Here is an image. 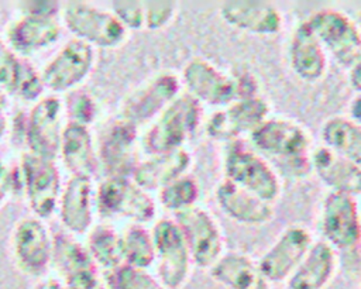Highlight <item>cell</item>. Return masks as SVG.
<instances>
[{
	"mask_svg": "<svg viewBox=\"0 0 361 289\" xmlns=\"http://www.w3.org/2000/svg\"><path fill=\"white\" fill-rule=\"evenodd\" d=\"M8 130V121L3 113V110H0V140L4 138V135L7 134Z\"/></svg>",
	"mask_w": 361,
	"mask_h": 289,
	"instance_id": "f6af8a7d",
	"label": "cell"
},
{
	"mask_svg": "<svg viewBox=\"0 0 361 289\" xmlns=\"http://www.w3.org/2000/svg\"><path fill=\"white\" fill-rule=\"evenodd\" d=\"M313 244L310 231L299 224L286 227L257 261L269 283L286 282Z\"/></svg>",
	"mask_w": 361,
	"mask_h": 289,
	"instance_id": "e0dca14e",
	"label": "cell"
},
{
	"mask_svg": "<svg viewBox=\"0 0 361 289\" xmlns=\"http://www.w3.org/2000/svg\"><path fill=\"white\" fill-rule=\"evenodd\" d=\"M44 90L45 87L41 79V72H38L27 59H21L14 94H18L27 102L35 103L42 97Z\"/></svg>",
	"mask_w": 361,
	"mask_h": 289,
	"instance_id": "e575fe53",
	"label": "cell"
},
{
	"mask_svg": "<svg viewBox=\"0 0 361 289\" xmlns=\"http://www.w3.org/2000/svg\"><path fill=\"white\" fill-rule=\"evenodd\" d=\"M58 155L71 176L92 178L99 169L97 151L92 133L86 125L71 121L63 125Z\"/></svg>",
	"mask_w": 361,
	"mask_h": 289,
	"instance_id": "4316f807",
	"label": "cell"
},
{
	"mask_svg": "<svg viewBox=\"0 0 361 289\" xmlns=\"http://www.w3.org/2000/svg\"><path fill=\"white\" fill-rule=\"evenodd\" d=\"M219 13L231 28L254 35H275L283 28V16L271 1L228 0L220 4Z\"/></svg>",
	"mask_w": 361,
	"mask_h": 289,
	"instance_id": "d6986e66",
	"label": "cell"
},
{
	"mask_svg": "<svg viewBox=\"0 0 361 289\" xmlns=\"http://www.w3.org/2000/svg\"><path fill=\"white\" fill-rule=\"evenodd\" d=\"M180 78L161 72L131 92L123 102L120 118L138 127L157 118L182 92Z\"/></svg>",
	"mask_w": 361,
	"mask_h": 289,
	"instance_id": "7c38bea8",
	"label": "cell"
},
{
	"mask_svg": "<svg viewBox=\"0 0 361 289\" xmlns=\"http://www.w3.org/2000/svg\"><path fill=\"white\" fill-rule=\"evenodd\" d=\"M310 171L333 193L361 195V168L324 145L312 149Z\"/></svg>",
	"mask_w": 361,
	"mask_h": 289,
	"instance_id": "7402d4cb",
	"label": "cell"
},
{
	"mask_svg": "<svg viewBox=\"0 0 361 289\" xmlns=\"http://www.w3.org/2000/svg\"><path fill=\"white\" fill-rule=\"evenodd\" d=\"M124 264L148 269L155 262V247L152 234L144 224H131L121 234Z\"/></svg>",
	"mask_w": 361,
	"mask_h": 289,
	"instance_id": "4dcf8cb0",
	"label": "cell"
},
{
	"mask_svg": "<svg viewBox=\"0 0 361 289\" xmlns=\"http://www.w3.org/2000/svg\"><path fill=\"white\" fill-rule=\"evenodd\" d=\"M250 138L255 151L283 162L292 172L310 171L312 137L298 121L268 117L250 134Z\"/></svg>",
	"mask_w": 361,
	"mask_h": 289,
	"instance_id": "6da1fadb",
	"label": "cell"
},
{
	"mask_svg": "<svg viewBox=\"0 0 361 289\" xmlns=\"http://www.w3.org/2000/svg\"><path fill=\"white\" fill-rule=\"evenodd\" d=\"M173 220L182 231L193 265L209 271L226 252L223 231L217 220L197 204L176 213Z\"/></svg>",
	"mask_w": 361,
	"mask_h": 289,
	"instance_id": "ba28073f",
	"label": "cell"
},
{
	"mask_svg": "<svg viewBox=\"0 0 361 289\" xmlns=\"http://www.w3.org/2000/svg\"><path fill=\"white\" fill-rule=\"evenodd\" d=\"M111 13L127 30H142L145 25L144 1H113Z\"/></svg>",
	"mask_w": 361,
	"mask_h": 289,
	"instance_id": "f35d334b",
	"label": "cell"
},
{
	"mask_svg": "<svg viewBox=\"0 0 361 289\" xmlns=\"http://www.w3.org/2000/svg\"><path fill=\"white\" fill-rule=\"evenodd\" d=\"M327 54L306 20L299 23L289 41L288 61L296 78L306 83H316L326 75Z\"/></svg>",
	"mask_w": 361,
	"mask_h": 289,
	"instance_id": "603a6c76",
	"label": "cell"
},
{
	"mask_svg": "<svg viewBox=\"0 0 361 289\" xmlns=\"http://www.w3.org/2000/svg\"><path fill=\"white\" fill-rule=\"evenodd\" d=\"M94 193L92 178L86 176H71L62 187L56 209L61 224L71 234L80 235L90 230L96 206Z\"/></svg>",
	"mask_w": 361,
	"mask_h": 289,
	"instance_id": "ffe728a7",
	"label": "cell"
},
{
	"mask_svg": "<svg viewBox=\"0 0 361 289\" xmlns=\"http://www.w3.org/2000/svg\"><path fill=\"white\" fill-rule=\"evenodd\" d=\"M358 250H360V254H361V245H360V247H358Z\"/></svg>",
	"mask_w": 361,
	"mask_h": 289,
	"instance_id": "7dc6e473",
	"label": "cell"
},
{
	"mask_svg": "<svg viewBox=\"0 0 361 289\" xmlns=\"http://www.w3.org/2000/svg\"><path fill=\"white\" fill-rule=\"evenodd\" d=\"M71 289H109L102 281L90 255L79 257L61 268Z\"/></svg>",
	"mask_w": 361,
	"mask_h": 289,
	"instance_id": "d6a6232c",
	"label": "cell"
},
{
	"mask_svg": "<svg viewBox=\"0 0 361 289\" xmlns=\"http://www.w3.org/2000/svg\"><path fill=\"white\" fill-rule=\"evenodd\" d=\"M8 100H7V93L0 87V110L4 111V109L7 107Z\"/></svg>",
	"mask_w": 361,
	"mask_h": 289,
	"instance_id": "bcb514c9",
	"label": "cell"
},
{
	"mask_svg": "<svg viewBox=\"0 0 361 289\" xmlns=\"http://www.w3.org/2000/svg\"><path fill=\"white\" fill-rule=\"evenodd\" d=\"M323 241L336 251H354L361 245V211L354 196L330 192L320 213Z\"/></svg>",
	"mask_w": 361,
	"mask_h": 289,
	"instance_id": "30bf717a",
	"label": "cell"
},
{
	"mask_svg": "<svg viewBox=\"0 0 361 289\" xmlns=\"http://www.w3.org/2000/svg\"><path fill=\"white\" fill-rule=\"evenodd\" d=\"M180 83L186 93L200 104L220 109L237 99L233 75L219 69L203 58H193L183 66Z\"/></svg>",
	"mask_w": 361,
	"mask_h": 289,
	"instance_id": "9a60e30c",
	"label": "cell"
},
{
	"mask_svg": "<svg viewBox=\"0 0 361 289\" xmlns=\"http://www.w3.org/2000/svg\"><path fill=\"white\" fill-rule=\"evenodd\" d=\"M59 35L56 17L23 14L8 25L6 42L16 54H34L55 44Z\"/></svg>",
	"mask_w": 361,
	"mask_h": 289,
	"instance_id": "d4e9b609",
	"label": "cell"
},
{
	"mask_svg": "<svg viewBox=\"0 0 361 289\" xmlns=\"http://www.w3.org/2000/svg\"><path fill=\"white\" fill-rule=\"evenodd\" d=\"M269 103L259 94L235 99L216 110L206 123V133L212 140L234 142L244 134H251L269 117Z\"/></svg>",
	"mask_w": 361,
	"mask_h": 289,
	"instance_id": "4fadbf2b",
	"label": "cell"
},
{
	"mask_svg": "<svg viewBox=\"0 0 361 289\" xmlns=\"http://www.w3.org/2000/svg\"><path fill=\"white\" fill-rule=\"evenodd\" d=\"M178 8V1H144V28L158 31L168 27L175 20Z\"/></svg>",
	"mask_w": 361,
	"mask_h": 289,
	"instance_id": "d590c367",
	"label": "cell"
},
{
	"mask_svg": "<svg viewBox=\"0 0 361 289\" xmlns=\"http://www.w3.org/2000/svg\"><path fill=\"white\" fill-rule=\"evenodd\" d=\"M94 200L103 216L123 217L133 224H145L157 213L152 196L126 176H106L96 187Z\"/></svg>",
	"mask_w": 361,
	"mask_h": 289,
	"instance_id": "8992f818",
	"label": "cell"
},
{
	"mask_svg": "<svg viewBox=\"0 0 361 289\" xmlns=\"http://www.w3.org/2000/svg\"><path fill=\"white\" fill-rule=\"evenodd\" d=\"M96 62V51L92 45L72 38L42 68L44 87L54 93L76 89L92 72Z\"/></svg>",
	"mask_w": 361,
	"mask_h": 289,
	"instance_id": "8fae6325",
	"label": "cell"
},
{
	"mask_svg": "<svg viewBox=\"0 0 361 289\" xmlns=\"http://www.w3.org/2000/svg\"><path fill=\"white\" fill-rule=\"evenodd\" d=\"M111 273L113 289H166L157 276L147 269L123 264Z\"/></svg>",
	"mask_w": 361,
	"mask_h": 289,
	"instance_id": "836d02e7",
	"label": "cell"
},
{
	"mask_svg": "<svg viewBox=\"0 0 361 289\" xmlns=\"http://www.w3.org/2000/svg\"><path fill=\"white\" fill-rule=\"evenodd\" d=\"M61 7L62 6L58 1H21L20 4L23 14L47 17H55V14L61 11Z\"/></svg>",
	"mask_w": 361,
	"mask_h": 289,
	"instance_id": "60d3db41",
	"label": "cell"
},
{
	"mask_svg": "<svg viewBox=\"0 0 361 289\" xmlns=\"http://www.w3.org/2000/svg\"><path fill=\"white\" fill-rule=\"evenodd\" d=\"M306 23L327 56L340 66L350 69L361 58V30L348 14L336 8H320Z\"/></svg>",
	"mask_w": 361,
	"mask_h": 289,
	"instance_id": "5b68a950",
	"label": "cell"
},
{
	"mask_svg": "<svg viewBox=\"0 0 361 289\" xmlns=\"http://www.w3.org/2000/svg\"><path fill=\"white\" fill-rule=\"evenodd\" d=\"M348 117L361 124V93L355 94L348 104Z\"/></svg>",
	"mask_w": 361,
	"mask_h": 289,
	"instance_id": "ee69618b",
	"label": "cell"
},
{
	"mask_svg": "<svg viewBox=\"0 0 361 289\" xmlns=\"http://www.w3.org/2000/svg\"><path fill=\"white\" fill-rule=\"evenodd\" d=\"M214 200L219 209L231 220L245 226H261L274 219V204L221 179L214 189Z\"/></svg>",
	"mask_w": 361,
	"mask_h": 289,
	"instance_id": "44dd1931",
	"label": "cell"
},
{
	"mask_svg": "<svg viewBox=\"0 0 361 289\" xmlns=\"http://www.w3.org/2000/svg\"><path fill=\"white\" fill-rule=\"evenodd\" d=\"M348 85L357 94L361 93V58L348 69Z\"/></svg>",
	"mask_w": 361,
	"mask_h": 289,
	"instance_id": "b9f144b4",
	"label": "cell"
},
{
	"mask_svg": "<svg viewBox=\"0 0 361 289\" xmlns=\"http://www.w3.org/2000/svg\"><path fill=\"white\" fill-rule=\"evenodd\" d=\"M360 289H361V286H360Z\"/></svg>",
	"mask_w": 361,
	"mask_h": 289,
	"instance_id": "c3c4849f",
	"label": "cell"
},
{
	"mask_svg": "<svg viewBox=\"0 0 361 289\" xmlns=\"http://www.w3.org/2000/svg\"><path fill=\"white\" fill-rule=\"evenodd\" d=\"M63 103L56 94L42 96L25 117L24 142L28 152L55 161L62 135Z\"/></svg>",
	"mask_w": 361,
	"mask_h": 289,
	"instance_id": "5bb4252c",
	"label": "cell"
},
{
	"mask_svg": "<svg viewBox=\"0 0 361 289\" xmlns=\"http://www.w3.org/2000/svg\"><path fill=\"white\" fill-rule=\"evenodd\" d=\"M320 137L323 145L347 158L361 168V124L348 116H333L327 118Z\"/></svg>",
	"mask_w": 361,
	"mask_h": 289,
	"instance_id": "f1b7e54d",
	"label": "cell"
},
{
	"mask_svg": "<svg viewBox=\"0 0 361 289\" xmlns=\"http://www.w3.org/2000/svg\"><path fill=\"white\" fill-rule=\"evenodd\" d=\"M157 278L166 289H182L193 266L186 241L173 219H159L152 230Z\"/></svg>",
	"mask_w": 361,
	"mask_h": 289,
	"instance_id": "52a82bcc",
	"label": "cell"
},
{
	"mask_svg": "<svg viewBox=\"0 0 361 289\" xmlns=\"http://www.w3.org/2000/svg\"><path fill=\"white\" fill-rule=\"evenodd\" d=\"M203 118L202 104L190 94L180 93L152 120L144 134L142 147L149 155L185 148Z\"/></svg>",
	"mask_w": 361,
	"mask_h": 289,
	"instance_id": "7a4b0ae2",
	"label": "cell"
},
{
	"mask_svg": "<svg viewBox=\"0 0 361 289\" xmlns=\"http://www.w3.org/2000/svg\"><path fill=\"white\" fill-rule=\"evenodd\" d=\"M337 266V251L323 240L313 241L298 268L286 279V289H326Z\"/></svg>",
	"mask_w": 361,
	"mask_h": 289,
	"instance_id": "cb8c5ba5",
	"label": "cell"
},
{
	"mask_svg": "<svg viewBox=\"0 0 361 289\" xmlns=\"http://www.w3.org/2000/svg\"><path fill=\"white\" fill-rule=\"evenodd\" d=\"M192 166V155L186 148L149 155L140 161L131 179L144 190H159L176 178L188 173Z\"/></svg>",
	"mask_w": 361,
	"mask_h": 289,
	"instance_id": "484cf974",
	"label": "cell"
},
{
	"mask_svg": "<svg viewBox=\"0 0 361 289\" xmlns=\"http://www.w3.org/2000/svg\"><path fill=\"white\" fill-rule=\"evenodd\" d=\"M11 242L18 268L28 275L44 272L54 259L55 240L42 219H21L14 227Z\"/></svg>",
	"mask_w": 361,
	"mask_h": 289,
	"instance_id": "2e32d148",
	"label": "cell"
},
{
	"mask_svg": "<svg viewBox=\"0 0 361 289\" xmlns=\"http://www.w3.org/2000/svg\"><path fill=\"white\" fill-rule=\"evenodd\" d=\"M224 179L274 203L281 195V179L275 168L254 148L241 141L230 142L223 161Z\"/></svg>",
	"mask_w": 361,
	"mask_h": 289,
	"instance_id": "3957f363",
	"label": "cell"
},
{
	"mask_svg": "<svg viewBox=\"0 0 361 289\" xmlns=\"http://www.w3.org/2000/svg\"><path fill=\"white\" fill-rule=\"evenodd\" d=\"M66 113L71 117V123L89 127V124L96 118L97 104L94 99L86 92H75L68 100Z\"/></svg>",
	"mask_w": 361,
	"mask_h": 289,
	"instance_id": "74e56055",
	"label": "cell"
},
{
	"mask_svg": "<svg viewBox=\"0 0 361 289\" xmlns=\"http://www.w3.org/2000/svg\"><path fill=\"white\" fill-rule=\"evenodd\" d=\"M34 289H71L65 281H59V279H55V278H47V279H42L39 281Z\"/></svg>",
	"mask_w": 361,
	"mask_h": 289,
	"instance_id": "7bdbcfd3",
	"label": "cell"
},
{
	"mask_svg": "<svg viewBox=\"0 0 361 289\" xmlns=\"http://www.w3.org/2000/svg\"><path fill=\"white\" fill-rule=\"evenodd\" d=\"M87 252L96 266L113 272L124 264L123 237L110 226H96L87 237Z\"/></svg>",
	"mask_w": 361,
	"mask_h": 289,
	"instance_id": "f546056e",
	"label": "cell"
},
{
	"mask_svg": "<svg viewBox=\"0 0 361 289\" xmlns=\"http://www.w3.org/2000/svg\"><path fill=\"white\" fill-rule=\"evenodd\" d=\"M21 187L35 217L48 219L58 207L61 175L52 159L24 152L20 161Z\"/></svg>",
	"mask_w": 361,
	"mask_h": 289,
	"instance_id": "9c48e42d",
	"label": "cell"
},
{
	"mask_svg": "<svg viewBox=\"0 0 361 289\" xmlns=\"http://www.w3.org/2000/svg\"><path fill=\"white\" fill-rule=\"evenodd\" d=\"M200 196V185L189 172L176 178L158 190V203L168 211L176 214L196 206Z\"/></svg>",
	"mask_w": 361,
	"mask_h": 289,
	"instance_id": "1f68e13d",
	"label": "cell"
},
{
	"mask_svg": "<svg viewBox=\"0 0 361 289\" xmlns=\"http://www.w3.org/2000/svg\"><path fill=\"white\" fill-rule=\"evenodd\" d=\"M97 158L106 176L131 178L140 162L137 158V127L120 117L109 124L100 137Z\"/></svg>",
	"mask_w": 361,
	"mask_h": 289,
	"instance_id": "ac0fdd59",
	"label": "cell"
},
{
	"mask_svg": "<svg viewBox=\"0 0 361 289\" xmlns=\"http://www.w3.org/2000/svg\"><path fill=\"white\" fill-rule=\"evenodd\" d=\"M209 275L226 289H271L258 262L243 252H224Z\"/></svg>",
	"mask_w": 361,
	"mask_h": 289,
	"instance_id": "83f0119b",
	"label": "cell"
},
{
	"mask_svg": "<svg viewBox=\"0 0 361 289\" xmlns=\"http://www.w3.org/2000/svg\"><path fill=\"white\" fill-rule=\"evenodd\" d=\"M21 58L10 48L6 39L0 38V87L7 94H14Z\"/></svg>",
	"mask_w": 361,
	"mask_h": 289,
	"instance_id": "8d00e7d4",
	"label": "cell"
},
{
	"mask_svg": "<svg viewBox=\"0 0 361 289\" xmlns=\"http://www.w3.org/2000/svg\"><path fill=\"white\" fill-rule=\"evenodd\" d=\"M61 13L65 27L75 35V38L93 48H116L127 38L128 30L120 20L111 11L99 8L93 4L69 1L61 7Z\"/></svg>",
	"mask_w": 361,
	"mask_h": 289,
	"instance_id": "277c9868",
	"label": "cell"
},
{
	"mask_svg": "<svg viewBox=\"0 0 361 289\" xmlns=\"http://www.w3.org/2000/svg\"><path fill=\"white\" fill-rule=\"evenodd\" d=\"M21 185L20 171L14 172L13 168L3 159H0V206L6 202V199L11 195V192Z\"/></svg>",
	"mask_w": 361,
	"mask_h": 289,
	"instance_id": "ab89813d",
	"label": "cell"
}]
</instances>
